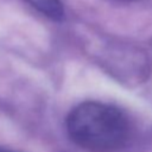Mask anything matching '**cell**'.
I'll return each mask as SVG.
<instances>
[{"instance_id": "cell-1", "label": "cell", "mask_w": 152, "mask_h": 152, "mask_svg": "<svg viewBox=\"0 0 152 152\" xmlns=\"http://www.w3.org/2000/svg\"><path fill=\"white\" fill-rule=\"evenodd\" d=\"M65 128L69 138L89 152H118L128 144L132 134L131 122L122 110L97 101L72 108Z\"/></svg>"}, {"instance_id": "cell-2", "label": "cell", "mask_w": 152, "mask_h": 152, "mask_svg": "<svg viewBox=\"0 0 152 152\" xmlns=\"http://www.w3.org/2000/svg\"><path fill=\"white\" fill-rule=\"evenodd\" d=\"M30 6L43 13L45 17L59 21L64 17V8L63 4L59 0H24Z\"/></svg>"}, {"instance_id": "cell-3", "label": "cell", "mask_w": 152, "mask_h": 152, "mask_svg": "<svg viewBox=\"0 0 152 152\" xmlns=\"http://www.w3.org/2000/svg\"><path fill=\"white\" fill-rule=\"evenodd\" d=\"M0 152H19V151H14L12 148L5 147V146H0Z\"/></svg>"}, {"instance_id": "cell-4", "label": "cell", "mask_w": 152, "mask_h": 152, "mask_svg": "<svg viewBox=\"0 0 152 152\" xmlns=\"http://www.w3.org/2000/svg\"><path fill=\"white\" fill-rule=\"evenodd\" d=\"M116 1H125V2H129V1H137V0H116Z\"/></svg>"}]
</instances>
